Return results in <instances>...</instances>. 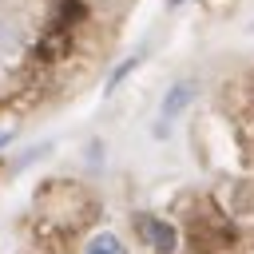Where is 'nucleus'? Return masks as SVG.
<instances>
[{
  "label": "nucleus",
  "mask_w": 254,
  "mask_h": 254,
  "mask_svg": "<svg viewBox=\"0 0 254 254\" xmlns=\"http://www.w3.org/2000/svg\"><path fill=\"white\" fill-rule=\"evenodd\" d=\"M135 234L143 238V246L151 254H175L179 250V230L155 214H135Z\"/></svg>",
  "instance_id": "nucleus-1"
},
{
  "label": "nucleus",
  "mask_w": 254,
  "mask_h": 254,
  "mask_svg": "<svg viewBox=\"0 0 254 254\" xmlns=\"http://www.w3.org/2000/svg\"><path fill=\"white\" fill-rule=\"evenodd\" d=\"M8 139H12V131H0V147H4V143H8Z\"/></svg>",
  "instance_id": "nucleus-5"
},
{
  "label": "nucleus",
  "mask_w": 254,
  "mask_h": 254,
  "mask_svg": "<svg viewBox=\"0 0 254 254\" xmlns=\"http://www.w3.org/2000/svg\"><path fill=\"white\" fill-rule=\"evenodd\" d=\"M194 91H198V87H194L190 79H183V83H175V87L167 91V99H163V107H159V127H155V135H167V131H171V123L190 107Z\"/></svg>",
  "instance_id": "nucleus-2"
},
{
  "label": "nucleus",
  "mask_w": 254,
  "mask_h": 254,
  "mask_svg": "<svg viewBox=\"0 0 254 254\" xmlns=\"http://www.w3.org/2000/svg\"><path fill=\"white\" fill-rule=\"evenodd\" d=\"M171 4H183V0H171Z\"/></svg>",
  "instance_id": "nucleus-6"
},
{
  "label": "nucleus",
  "mask_w": 254,
  "mask_h": 254,
  "mask_svg": "<svg viewBox=\"0 0 254 254\" xmlns=\"http://www.w3.org/2000/svg\"><path fill=\"white\" fill-rule=\"evenodd\" d=\"M135 67H139V56H127V60H123V64H119V67L107 75V91H115V87H119V83H123V79H127Z\"/></svg>",
  "instance_id": "nucleus-4"
},
{
  "label": "nucleus",
  "mask_w": 254,
  "mask_h": 254,
  "mask_svg": "<svg viewBox=\"0 0 254 254\" xmlns=\"http://www.w3.org/2000/svg\"><path fill=\"white\" fill-rule=\"evenodd\" d=\"M83 254H127V246H123V238H119L115 230H99V234L83 246Z\"/></svg>",
  "instance_id": "nucleus-3"
}]
</instances>
